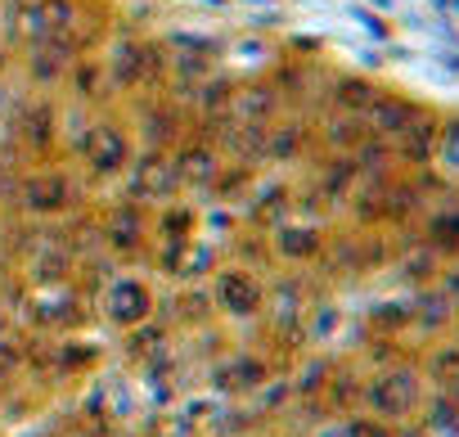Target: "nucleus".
Segmentation results:
<instances>
[{
  "label": "nucleus",
  "instance_id": "nucleus-9",
  "mask_svg": "<svg viewBox=\"0 0 459 437\" xmlns=\"http://www.w3.org/2000/svg\"><path fill=\"white\" fill-rule=\"evenodd\" d=\"M171 162H176L180 189H212V180H216V176H221V167H225V158H221L216 140H203V135L176 140Z\"/></svg>",
  "mask_w": 459,
  "mask_h": 437
},
{
  "label": "nucleus",
  "instance_id": "nucleus-3",
  "mask_svg": "<svg viewBox=\"0 0 459 437\" xmlns=\"http://www.w3.org/2000/svg\"><path fill=\"white\" fill-rule=\"evenodd\" d=\"M122 176H126V185H131V198L144 203V207H149V203L162 207V203H171L176 189H180V176H176L171 149H140Z\"/></svg>",
  "mask_w": 459,
  "mask_h": 437
},
{
  "label": "nucleus",
  "instance_id": "nucleus-7",
  "mask_svg": "<svg viewBox=\"0 0 459 437\" xmlns=\"http://www.w3.org/2000/svg\"><path fill=\"white\" fill-rule=\"evenodd\" d=\"M271 235V253L289 267H307V262H320L325 253V226L320 222H307V216H289V222H280Z\"/></svg>",
  "mask_w": 459,
  "mask_h": 437
},
{
  "label": "nucleus",
  "instance_id": "nucleus-14",
  "mask_svg": "<svg viewBox=\"0 0 459 437\" xmlns=\"http://www.w3.org/2000/svg\"><path fill=\"white\" fill-rule=\"evenodd\" d=\"M253 437H275V433H253Z\"/></svg>",
  "mask_w": 459,
  "mask_h": 437
},
{
  "label": "nucleus",
  "instance_id": "nucleus-5",
  "mask_svg": "<svg viewBox=\"0 0 459 437\" xmlns=\"http://www.w3.org/2000/svg\"><path fill=\"white\" fill-rule=\"evenodd\" d=\"M271 379H275V370L257 352H235V356H225V361L212 365V388L221 397H235V401H253Z\"/></svg>",
  "mask_w": 459,
  "mask_h": 437
},
{
  "label": "nucleus",
  "instance_id": "nucleus-1",
  "mask_svg": "<svg viewBox=\"0 0 459 437\" xmlns=\"http://www.w3.org/2000/svg\"><path fill=\"white\" fill-rule=\"evenodd\" d=\"M207 298H212V311H221L225 320H257V316H266L271 289H266L262 275L248 271V267H221V271L212 275Z\"/></svg>",
  "mask_w": 459,
  "mask_h": 437
},
{
  "label": "nucleus",
  "instance_id": "nucleus-8",
  "mask_svg": "<svg viewBox=\"0 0 459 437\" xmlns=\"http://www.w3.org/2000/svg\"><path fill=\"white\" fill-rule=\"evenodd\" d=\"M100 244L113 249V253H140L149 244V212H144V203L122 198L117 207H108L104 222H100Z\"/></svg>",
  "mask_w": 459,
  "mask_h": 437
},
{
  "label": "nucleus",
  "instance_id": "nucleus-2",
  "mask_svg": "<svg viewBox=\"0 0 459 437\" xmlns=\"http://www.w3.org/2000/svg\"><path fill=\"white\" fill-rule=\"evenodd\" d=\"M100 311L117 329H140V325H149L158 316V298H153L149 280H140V275H113L104 284V293H100Z\"/></svg>",
  "mask_w": 459,
  "mask_h": 437
},
{
  "label": "nucleus",
  "instance_id": "nucleus-11",
  "mask_svg": "<svg viewBox=\"0 0 459 437\" xmlns=\"http://www.w3.org/2000/svg\"><path fill=\"white\" fill-rule=\"evenodd\" d=\"M23 365H28V352H23L19 343H5V338H0V383L19 379V374H23Z\"/></svg>",
  "mask_w": 459,
  "mask_h": 437
},
{
  "label": "nucleus",
  "instance_id": "nucleus-6",
  "mask_svg": "<svg viewBox=\"0 0 459 437\" xmlns=\"http://www.w3.org/2000/svg\"><path fill=\"white\" fill-rule=\"evenodd\" d=\"M14 203L28 216H64L73 207V180L64 171H23Z\"/></svg>",
  "mask_w": 459,
  "mask_h": 437
},
{
  "label": "nucleus",
  "instance_id": "nucleus-4",
  "mask_svg": "<svg viewBox=\"0 0 459 437\" xmlns=\"http://www.w3.org/2000/svg\"><path fill=\"white\" fill-rule=\"evenodd\" d=\"M73 149L95 176H122L131 167V158H135V144H131V135L117 122H91Z\"/></svg>",
  "mask_w": 459,
  "mask_h": 437
},
{
  "label": "nucleus",
  "instance_id": "nucleus-10",
  "mask_svg": "<svg viewBox=\"0 0 459 437\" xmlns=\"http://www.w3.org/2000/svg\"><path fill=\"white\" fill-rule=\"evenodd\" d=\"M14 135L23 140L28 153H46L59 135V113L50 100H23L14 113Z\"/></svg>",
  "mask_w": 459,
  "mask_h": 437
},
{
  "label": "nucleus",
  "instance_id": "nucleus-13",
  "mask_svg": "<svg viewBox=\"0 0 459 437\" xmlns=\"http://www.w3.org/2000/svg\"><path fill=\"white\" fill-rule=\"evenodd\" d=\"M32 437H64V433H32Z\"/></svg>",
  "mask_w": 459,
  "mask_h": 437
},
{
  "label": "nucleus",
  "instance_id": "nucleus-12",
  "mask_svg": "<svg viewBox=\"0 0 459 437\" xmlns=\"http://www.w3.org/2000/svg\"><path fill=\"white\" fill-rule=\"evenodd\" d=\"M0 410H5V383H0Z\"/></svg>",
  "mask_w": 459,
  "mask_h": 437
}]
</instances>
